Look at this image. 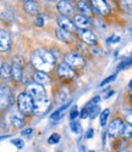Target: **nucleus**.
<instances>
[{"label": "nucleus", "mask_w": 132, "mask_h": 152, "mask_svg": "<svg viewBox=\"0 0 132 152\" xmlns=\"http://www.w3.org/2000/svg\"><path fill=\"white\" fill-rule=\"evenodd\" d=\"M31 63L36 69L47 73L55 67V57L53 56L51 53L47 51V50L39 49L32 54Z\"/></svg>", "instance_id": "f257e3e1"}, {"label": "nucleus", "mask_w": 132, "mask_h": 152, "mask_svg": "<svg viewBox=\"0 0 132 152\" xmlns=\"http://www.w3.org/2000/svg\"><path fill=\"white\" fill-rule=\"evenodd\" d=\"M17 105L22 113L31 115L34 113V100L31 97L28 93H21L17 97Z\"/></svg>", "instance_id": "f03ea898"}, {"label": "nucleus", "mask_w": 132, "mask_h": 152, "mask_svg": "<svg viewBox=\"0 0 132 152\" xmlns=\"http://www.w3.org/2000/svg\"><path fill=\"white\" fill-rule=\"evenodd\" d=\"M27 93L31 95V97L36 101V100H43L47 99V94L43 85L37 84V83H30L27 85Z\"/></svg>", "instance_id": "7ed1b4c3"}, {"label": "nucleus", "mask_w": 132, "mask_h": 152, "mask_svg": "<svg viewBox=\"0 0 132 152\" xmlns=\"http://www.w3.org/2000/svg\"><path fill=\"white\" fill-rule=\"evenodd\" d=\"M65 62L67 65H70L73 69H80L85 66L83 57L77 53H67L65 55Z\"/></svg>", "instance_id": "20e7f679"}, {"label": "nucleus", "mask_w": 132, "mask_h": 152, "mask_svg": "<svg viewBox=\"0 0 132 152\" xmlns=\"http://www.w3.org/2000/svg\"><path fill=\"white\" fill-rule=\"evenodd\" d=\"M58 75L62 79H72L75 75V71L66 62H61L58 67Z\"/></svg>", "instance_id": "39448f33"}, {"label": "nucleus", "mask_w": 132, "mask_h": 152, "mask_svg": "<svg viewBox=\"0 0 132 152\" xmlns=\"http://www.w3.org/2000/svg\"><path fill=\"white\" fill-rule=\"evenodd\" d=\"M122 128H124V122L120 118H115L110 124H109V128H108V134L110 137H116L119 134L122 133Z\"/></svg>", "instance_id": "423d86ee"}, {"label": "nucleus", "mask_w": 132, "mask_h": 152, "mask_svg": "<svg viewBox=\"0 0 132 152\" xmlns=\"http://www.w3.org/2000/svg\"><path fill=\"white\" fill-rule=\"evenodd\" d=\"M58 24H59V28L66 31V32H75L76 31V24L66 16H60L58 18Z\"/></svg>", "instance_id": "0eeeda50"}, {"label": "nucleus", "mask_w": 132, "mask_h": 152, "mask_svg": "<svg viewBox=\"0 0 132 152\" xmlns=\"http://www.w3.org/2000/svg\"><path fill=\"white\" fill-rule=\"evenodd\" d=\"M0 99H1V108L3 110L12 104V95L9 90V88L5 85H3L1 90H0Z\"/></svg>", "instance_id": "6e6552de"}, {"label": "nucleus", "mask_w": 132, "mask_h": 152, "mask_svg": "<svg viewBox=\"0 0 132 152\" xmlns=\"http://www.w3.org/2000/svg\"><path fill=\"white\" fill-rule=\"evenodd\" d=\"M11 46V38L6 31L0 32V50L1 53H7Z\"/></svg>", "instance_id": "1a4fd4ad"}, {"label": "nucleus", "mask_w": 132, "mask_h": 152, "mask_svg": "<svg viewBox=\"0 0 132 152\" xmlns=\"http://www.w3.org/2000/svg\"><path fill=\"white\" fill-rule=\"evenodd\" d=\"M90 3H92L93 9L98 12V14H100V15H108L109 14L110 9L104 0H93V1H90Z\"/></svg>", "instance_id": "9d476101"}, {"label": "nucleus", "mask_w": 132, "mask_h": 152, "mask_svg": "<svg viewBox=\"0 0 132 152\" xmlns=\"http://www.w3.org/2000/svg\"><path fill=\"white\" fill-rule=\"evenodd\" d=\"M78 34H80V38L86 43V44H89V45H94L97 43V38L96 35L92 33L88 29H81L80 32H78Z\"/></svg>", "instance_id": "9b49d317"}, {"label": "nucleus", "mask_w": 132, "mask_h": 152, "mask_svg": "<svg viewBox=\"0 0 132 152\" xmlns=\"http://www.w3.org/2000/svg\"><path fill=\"white\" fill-rule=\"evenodd\" d=\"M58 10H59V12L62 14V16H66V17H67L69 15H71L72 11H73L72 5L69 1H64V0H61V1L58 3Z\"/></svg>", "instance_id": "f8f14e48"}, {"label": "nucleus", "mask_w": 132, "mask_h": 152, "mask_svg": "<svg viewBox=\"0 0 132 152\" xmlns=\"http://www.w3.org/2000/svg\"><path fill=\"white\" fill-rule=\"evenodd\" d=\"M33 79H34V83L41 84V85L48 84L49 80H50L49 75H48L45 72H42V71H37V72H34V74H33Z\"/></svg>", "instance_id": "ddd939ff"}, {"label": "nucleus", "mask_w": 132, "mask_h": 152, "mask_svg": "<svg viewBox=\"0 0 132 152\" xmlns=\"http://www.w3.org/2000/svg\"><path fill=\"white\" fill-rule=\"evenodd\" d=\"M48 99H43V100H36L34 101V113L37 115H42V113L47 112L48 108Z\"/></svg>", "instance_id": "4468645a"}, {"label": "nucleus", "mask_w": 132, "mask_h": 152, "mask_svg": "<svg viewBox=\"0 0 132 152\" xmlns=\"http://www.w3.org/2000/svg\"><path fill=\"white\" fill-rule=\"evenodd\" d=\"M75 24H76V27H80L82 29H86L90 24V22H89V20L85 15H77V16H75Z\"/></svg>", "instance_id": "2eb2a0df"}, {"label": "nucleus", "mask_w": 132, "mask_h": 152, "mask_svg": "<svg viewBox=\"0 0 132 152\" xmlns=\"http://www.w3.org/2000/svg\"><path fill=\"white\" fill-rule=\"evenodd\" d=\"M70 105H71V101H69L67 104L62 105L59 110H55V112H53L51 115H50V119H51V121H59V119L62 117V115H64V112L66 111V108H67Z\"/></svg>", "instance_id": "dca6fc26"}, {"label": "nucleus", "mask_w": 132, "mask_h": 152, "mask_svg": "<svg viewBox=\"0 0 132 152\" xmlns=\"http://www.w3.org/2000/svg\"><path fill=\"white\" fill-rule=\"evenodd\" d=\"M23 7H24V11L27 12V14H30V15L37 14L38 5H37L36 1H32V0H27V1L23 3Z\"/></svg>", "instance_id": "f3484780"}, {"label": "nucleus", "mask_w": 132, "mask_h": 152, "mask_svg": "<svg viewBox=\"0 0 132 152\" xmlns=\"http://www.w3.org/2000/svg\"><path fill=\"white\" fill-rule=\"evenodd\" d=\"M56 35H58V38H59L61 42H65V43H70V42L72 40L71 33H70V32H66V31H64V29H61V28L56 29Z\"/></svg>", "instance_id": "a211bd4d"}, {"label": "nucleus", "mask_w": 132, "mask_h": 152, "mask_svg": "<svg viewBox=\"0 0 132 152\" xmlns=\"http://www.w3.org/2000/svg\"><path fill=\"white\" fill-rule=\"evenodd\" d=\"M12 77L14 79L19 83L22 82V67L21 65H17V63H14V66H12Z\"/></svg>", "instance_id": "6ab92c4d"}, {"label": "nucleus", "mask_w": 132, "mask_h": 152, "mask_svg": "<svg viewBox=\"0 0 132 152\" xmlns=\"http://www.w3.org/2000/svg\"><path fill=\"white\" fill-rule=\"evenodd\" d=\"M1 75L4 78H9L10 75H12V67H10L6 61L1 62Z\"/></svg>", "instance_id": "aec40b11"}, {"label": "nucleus", "mask_w": 132, "mask_h": 152, "mask_svg": "<svg viewBox=\"0 0 132 152\" xmlns=\"http://www.w3.org/2000/svg\"><path fill=\"white\" fill-rule=\"evenodd\" d=\"M77 5H78V9H80L85 15H87V16L92 15V9H90V6L87 1H78Z\"/></svg>", "instance_id": "412c9836"}, {"label": "nucleus", "mask_w": 132, "mask_h": 152, "mask_svg": "<svg viewBox=\"0 0 132 152\" xmlns=\"http://www.w3.org/2000/svg\"><path fill=\"white\" fill-rule=\"evenodd\" d=\"M11 124L15 126V128H22V126L24 125V119L17 115L12 116L11 117Z\"/></svg>", "instance_id": "4be33fe9"}, {"label": "nucleus", "mask_w": 132, "mask_h": 152, "mask_svg": "<svg viewBox=\"0 0 132 152\" xmlns=\"http://www.w3.org/2000/svg\"><path fill=\"white\" fill-rule=\"evenodd\" d=\"M121 135L124 137H127V139H132V124L127 123V124H124V128H122V133Z\"/></svg>", "instance_id": "5701e85b"}, {"label": "nucleus", "mask_w": 132, "mask_h": 152, "mask_svg": "<svg viewBox=\"0 0 132 152\" xmlns=\"http://www.w3.org/2000/svg\"><path fill=\"white\" fill-rule=\"evenodd\" d=\"M70 128H71V130L75 134H81L82 133V125L78 123V122H76V121H72L70 123Z\"/></svg>", "instance_id": "b1692460"}, {"label": "nucleus", "mask_w": 132, "mask_h": 152, "mask_svg": "<svg viewBox=\"0 0 132 152\" xmlns=\"http://www.w3.org/2000/svg\"><path fill=\"white\" fill-rule=\"evenodd\" d=\"M110 115V110L109 108H105L103 112H102V115H100V125L104 126L105 124H107V121H108V117Z\"/></svg>", "instance_id": "393cba45"}, {"label": "nucleus", "mask_w": 132, "mask_h": 152, "mask_svg": "<svg viewBox=\"0 0 132 152\" xmlns=\"http://www.w3.org/2000/svg\"><path fill=\"white\" fill-rule=\"evenodd\" d=\"M59 141H60V135H59L58 133L51 134V135L49 136V139H48V142H49L50 145H55V144H58Z\"/></svg>", "instance_id": "a878e982"}, {"label": "nucleus", "mask_w": 132, "mask_h": 152, "mask_svg": "<svg viewBox=\"0 0 132 152\" xmlns=\"http://www.w3.org/2000/svg\"><path fill=\"white\" fill-rule=\"evenodd\" d=\"M88 110H89V118L94 119V117L99 113V106H93V107H90Z\"/></svg>", "instance_id": "bb28decb"}, {"label": "nucleus", "mask_w": 132, "mask_h": 152, "mask_svg": "<svg viewBox=\"0 0 132 152\" xmlns=\"http://www.w3.org/2000/svg\"><path fill=\"white\" fill-rule=\"evenodd\" d=\"M119 42H120V37H119V35H111V37H109L107 39L108 44H116Z\"/></svg>", "instance_id": "cd10ccee"}, {"label": "nucleus", "mask_w": 132, "mask_h": 152, "mask_svg": "<svg viewBox=\"0 0 132 152\" xmlns=\"http://www.w3.org/2000/svg\"><path fill=\"white\" fill-rule=\"evenodd\" d=\"M78 116H80V113H78V110H77V107L75 106L72 110H71V112H70V119H71V122L72 121H75Z\"/></svg>", "instance_id": "c85d7f7f"}, {"label": "nucleus", "mask_w": 132, "mask_h": 152, "mask_svg": "<svg viewBox=\"0 0 132 152\" xmlns=\"http://www.w3.org/2000/svg\"><path fill=\"white\" fill-rule=\"evenodd\" d=\"M36 26L37 27H43L44 26V17L42 16V15H39L37 18H36Z\"/></svg>", "instance_id": "c756f323"}, {"label": "nucleus", "mask_w": 132, "mask_h": 152, "mask_svg": "<svg viewBox=\"0 0 132 152\" xmlns=\"http://www.w3.org/2000/svg\"><path fill=\"white\" fill-rule=\"evenodd\" d=\"M116 78V74H113V75H110V77H108V78H105L102 83H100V86H104V85H107L108 83H110V82H113L114 79Z\"/></svg>", "instance_id": "7c9ffc66"}, {"label": "nucleus", "mask_w": 132, "mask_h": 152, "mask_svg": "<svg viewBox=\"0 0 132 152\" xmlns=\"http://www.w3.org/2000/svg\"><path fill=\"white\" fill-rule=\"evenodd\" d=\"M86 117H89V110L87 107H83L82 111H81V113H80V118L81 119H85Z\"/></svg>", "instance_id": "2f4dec72"}, {"label": "nucleus", "mask_w": 132, "mask_h": 152, "mask_svg": "<svg viewBox=\"0 0 132 152\" xmlns=\"http://www.w3.org/2000/svg\"><path fill=\"white\" fill-rule=\"evenodd\" d=\"M128 66H131V65H130V60H128V61H124V62H121L120 65L117 66V71H121L122 68H126V67H128Z\"/></svg>", "instance_id": "473e14b6"}, {"label": "nucleus", "mask_w": 132, "mask_h": 152, "mask_svg": "<svg viewBox=\"0 0 132 152\" xmlns=\"http://www.w3.org/2000/svg\"><path fill=\"white\" fill-rule=\"evenodd\" d=\"M12 144H14L17 148H23V146H24L22 140H12Z\"/></svg>", "instance_id": "72a5a7b5"}, {"label": "nucleus", "mask_w": 132, "mask_h": 152, "mask_svg": "<svg viewBox=\"0 0 132 152\" xmlns=\"http://www.w3.org/2000/svg\"><path fill=\"white\" fill-rule=\"evenodd\" d=\"M93 134H94V129H88L87 132H86V134H85V136H86V139H92V136H93Z\"/></svg>", "instance_id": "f704fd0d"}, {"label": "nucleus", "mask_w": 132, "mask_h": 152, "mask_svg": "<svg viewBox=\"0 0 132 152\" xmlns=\"http://www.w3.org/2000/svg\"><path fill=\"white\" fill-rule=\"evenodd\" d=\"M126 121H127V123L132 124V111H130L127 115H126Z\"/></svg>", "instance_id": "c9c22d12"}, {"label": "nucleus", "mask_w": 132, "mask_h": 152, "mask_svg": "<svg viewBox=\"0 0 132 152\" xmlns=\"http://www.w3.org/2000/svg\"><path fill=\"white\" fill-rule=\"evenodd\" d=\"M31 133H32V129H31V128H27V129H24V130H22V133H21V134H22V135L24 136V135H30Z\"/></svg>", "instance_id": "e433bc0d"}, {"label": "nucleus", "mask_w": 132, "mask_h": 152, "mask_svg": "<svg viewBox=\"0 0 132 152\" xmlns=\"http://www.w3.org/2000/svg\"><path fill=\"white\" fill-rule=\"evenodd\" d=\"M103 145H105V133H103Z\"/></svg>", "instance_id": "4c0bfd02"}, {"label": "nucleus", "mask_w": 132, "mask_h": 152, "mask_svg": "<svg viewBox=\"0 0 132 152\" xmlns=\"http://www.w3.org/2000/svg\"><path fill=\"white\" fill-rule=\"evenodd\" d=\"M128 88H130V89H132V80L128 83Z\"/></svg>", "instance_id": "58836bf2"}, {"label": "nucleus", "mask_w": 132, "mask_h": 152, "mask_svg": "<svg viewBox=\"0 0 132 152\" xmlns=\"http://www.w3.org/2000/svg\"><path fill=\"white\" fill-rule=\"evenodd\" d=\"M120 152H130V151H128V150H121Z\"/></svg>", "instance_id": "ea45409f"}, {"label": "nucleus", "mask_w": 132, "mask_h": 152, "mask_svg": "<svg viewBox=\"0 0 132 152\" xmlns=\"http://www.w3.org/2000/svg\"><path fill=\"white\" fill-rule=\"evenodd\" d=\"M130 65L132 66V58H130Z\"/></svg>", "instance_id": "a19ab883"}, {"label": "nucleus", "mask_w": 132, "mask_h": 152, "mask_svg": "<svg viewBox=\"0 0 132 152\" xmlns=\"http://www.w3.org/2000/svg\"><path fill=\"white\" fill-rule=\"evenodd\" d=\"M131 35H132V29H131Z\"/></svg>", "instance_id": "79ce46f5"}, {"label": "nucleus", "mask_w": 132, "mask_h": 152, "mask_svg": "<svg viewBox=\"0 0 132 152\" xmlns=\"http://www.w3.org/2000/svg\"><path fill=\"white\" fill-rule=\"evenodd\" d=\"M89 152H94V151H89Z\"/></svg>", "instance_id": "37998d69"}]
</instances>
